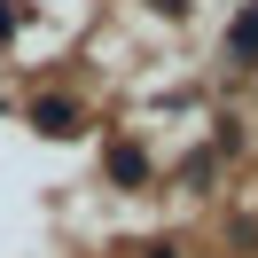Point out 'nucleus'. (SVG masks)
<instances>
[{
  "label": "nucleus",
  "mask_w": 258,
  "mask_h": 258,
  "mask_svg": "<svg viewBox=\"0 0 258 258\" xmlns=\"http://www.w3.org/2000/svg\"><path fill=\"white\" fill-rule=\"evenodd\" d=\"M235 47H242V55H258V8H250L242 24H235Z\"/></svg>",
  "instance_id": "f257e3e1"
}]
</instances>
